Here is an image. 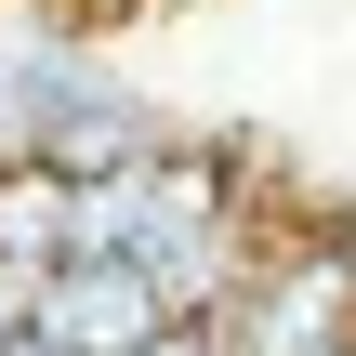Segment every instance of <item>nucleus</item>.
<instances>
[{
	"label": "nucleus",
	"mask_w": 356,
	"mask_h": 356,
	"mask_svg": "<svg viewBox=\"0 0 356 356\" xmlns=\"http://www.w3.org/2000/svg\"><path fill=\"white\" fill-rule=\"evenodd\" d=\"M145 356H225V343H211V330H159Z\"/></svg>",
	"instance_id": "obj_3"
},
{
	"label": "nucleus",
	"mask_w": 356,
	"mask_h": 356,
	"mask_svg": "<svg viewBox=\"0 0 356 356\" xmlns=\"http://www.w3.org/2000/svg\"><path fill=\"white\" fill-rule=\"evenodd\" d=\"M225 356H356V264L343 238H291L238 277L225 317H198Z\"/></svg>",
	"instance_id": "obj_1"
},
{
	"label": "nucleus",
	"mask_w": 356,
	"mask_h": 356,
	"mask_svg": "<svg viewBox=\"0 0 356 356\" xmlns=\"http://www.w3.org/2000/svg\"><path fill=\"white\" fill-rule=\"evenodd\" d=\"M0 330H26V277H0Z\"/></svg>",
	"instance_id": "obj_4"
},
{
	"label": "nucleus",
	"mask_w": 356,
	"mask_h": 356,
	"mask_svg": "<svg viewBox=\"0 0 356 356\" xmlns=\"http://www.w3.org/2000/svg\"><path fill=\"white\" fill-rule=\"evenodd\" d=\"M159 330H185V317H159V291L132 264H53L26 291V343L40 356H145Z\"/></svg>",
	"instance_id": "obj_2"
}]
</instances>
